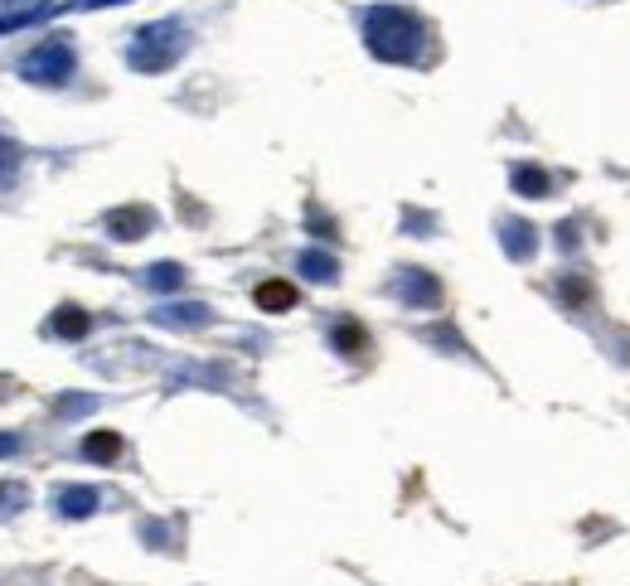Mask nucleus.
<instances>
[{
	"label": "nucleus",
	"instance_id": "nucleus-1",
	"mask_svg": "<svg viewBox=\"0 0 630 586\" xmlns=\"http://www.w3.org/2000/svg\"><path fill=\"white\" fill-rule=\"evenodd\" d=\"M252 301H257V310L282 315V310L296 306V286H291V281H262V286L252 291Z\"/></svg>",
	"mask_w": 630,
	"mask_h": 586
},
{
	"label": "nucleus",
	"instance_id": "nucleus-2",
	"mask_svg": "<svg viewBox=\"0 0 630 586\" xmlns=\"http://www.w3.org/2000/svg\"><path fill=\"white\" fill-rule=\"evenodd\" d=\"M83 456H88V461H117V456H122V436L117 432H93L88 441H83Z\"/></svg>",
	"mask_w": 630,
	"mask_h": 586
},
{
	"label": "nucleus",
	"instance_id": "nucleus-3",
	"mask_svg": "<svg viewBox=\"0 0 630 586\" xmlns=\"http://www.w3.org/2000/svg\"><path fill=\"white\" fill-rule=\"evenodd\" d=\"M340 344H345V354H359V349H364V335H359L354 325H345V330H340Z\"/></svg>",
	"mask_w": 630,
	"mask_h": 586
},
{
	"label": "nucleus",
	"instance_id": "nucleus-4",
	"mask_svg": "<svg viewBox=\"0 0 630 586\" xmlns=\"http://www.w3.org/2000/svg\"><path fill=\"white\" fill-rule=\"evenodd\" d=\"M88 504H93V494H83V490L68 494V514H88Z\"/></svg>",
	"mask_w": 630,
	"mask_h": 586
},
{
	"label": "nucleus",
	"instance_id": "nucleus-5",
	"mask_svg": "<svg viewBox=\"0 0 630 586\" xmlns=\"http://www.w3.org/2000/svg\"><path fill=\"white\" fill-rule=\"evenodd\" d=\"M59 330L63 335H78L83 330V315H59Z\"/></svg>",
	"mask_w": 630,
	"mask_h": 586
},
{
	"label": "nucleus",
	"instance_id": "nucleus-6",
	"mask_svg": "<svg viewBox=\"0 0 630 586\" xmlns=\"http://www.w3.org/2000/svg\"><path fill=\"white\" fill-rule=\"evenodd\" d=\"M10 165H15V155H10V146H5V141H0V175H5V170H10Z\"/></svg>",
	"mask_w": 630,
	"mask_h": 586
}]
</instances>
